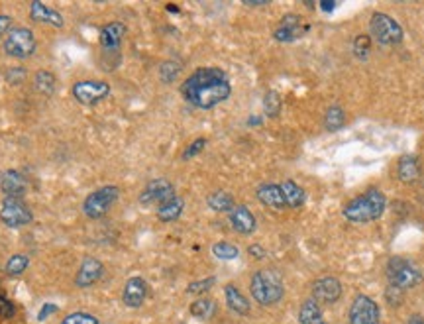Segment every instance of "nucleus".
Segmentation results:
<instances>
[{
    "mask_svg": "<svg viewBox=\"0 0 424 324\" xmlns=\"http://www.w3.org/2000/svg\"><path fill=\"white\" fill-rule=\"evenodd\" d=\"M179 93L198 110H212L214 106L228 101L232 83L228 75L218 67H198L181 83Z\"/></svg>",
    "mask_w": 424,
    "mask_h": 324,
    "instance_id": "obj_1",
    "label": "nucleus"
},
{
    "mask_svg": "<svg viewBox=\"0 0 424 324\" xmlns=\"http://www.w3.org/2000/svg\"><path fill=\"white\" fill-rule=\"evenodd\" d=\"M387 209V197L379 187H369L362 195L348 201L342 209V216L352 224H369L383 216Z\"/></svg>",
    "mask_w": 424,
    "mask_h": 324,
    "instance_id": "obj_2",
    "label": "nucleus"
},
{
    "mask_svg": "<svg viewBox=\"0 0 424 324\" xmlns=\"http://www.w3.org/2000/svg\"><path fill=\"white\" fill-rule=\"evenodd\" d=\"M250 295L262 307H273L283 299L285 285L275 269H260L250 279Z\"/></svg>",
    "mask_w": 424,
    "mask_h": 324,
    "instance_id": "obj_3",
    "label": "nucleus"
},
{
    "mask_svg": "<svg viewBox=\"0 0 424 324\" xmlns=\"http://www.w3.org/2000/svg\"><path fill=\"white\" fill-rule=\"evenodd\" d=\"M385 275L391 287L401 291L414 289L424 281L421 267L407 257H391L385 266Z\"/></svg>",
    "mask_w": 424,
    "mask_h": 324,
    "instance_id": "obj_4",
    "label": "nucleus"
},
{
    "mask_svg": "<svg viewBox=\"0 0 424 324\" xmlns=\"http://www.w3.org/2000/svg\"><path fill=\"white\" fill-rule=\"evenodd\" d=\"M120 198V189L116 185H103L89 193L83 201V214L89 220L104 219Z\"/></svg>",
    "mask_w": 424,
    "mask_h": 324,
    "instance_id": "obj_5",
    "label": "nucleus"
},
{
    "mask_svg": "<svg viewBox=\"0 0 424 324\" xmlns=\"http://www.w3.org/2000/svg\"><path fill=\"white\" fill-rule=\"evenodd\" d=\"M369 37H373L379 46H399L405 37L402 26L385 12H375L369 20Z\"/></svg>",
    "mask_w": 424,
    "mask_h": 324,
    "instance_id": "obj_6",
    "label": "nucleus"
},
{
    "mask_svg": "<svg viewBox=\"0 0 424 324\" xmlns=\"http://www.w3.org/2000/svg\"><path fill=\"white\" fill-rule=\"evenodd\" d=\"M37 49V40L34 32L26 26H16L4 37V53L14 59L32 58Z\"/></svg>",
    "mask_w": 424,
    "mask_h": 324,
    "instance_id": "obj_7",
    "label": "nucleus"
},
{
    "mask_svg": "<svg viewBox=\"0 0 424 324\" xmlns=\"http://www.w3.org/2000/svg\"><path fill=\"white\" fill-rule=\"evenodd\" d=\"M110 85L106 81H99V79H80V81L73 83L71 87V94L73 99L83 106H96L110 96Z\"/></svg>",
    "mask_w": 424,
    "mask_h": 324,
    "instance_id": "obj_8",
    "label": "nucleus"
},
{
    "mask_svg": "<svg viewBox=\"0 0 424 324\" xmlns=\"http://www.w3.org/2000/svg\"><path fill=\"white\" fill-rule=\"evenodd\" d=\"M0 222L8 228H24L34 222V212L24 198L4 197L0 205Z\"/></svg>",
    "mask_w": 424,
    "mask_h": 324,
    "instance_id": "obj_9",
    "label": "nucleus"
},
{
    "mask_svg": "<svg viewBox=\"0 0 424 324\" xmlns=\"http://www.w3.org/2000/svg\"><path fill=\"white\" fill-rule=\"evenodd\" d=\"M350 324H379L381 323V309L375 299L369 295H355L348 311Z\"/></svg>",
    "mask_w": 424,
    "mask_h": 324,
    "instance_id": "obj_10",
    "label": "nucleus"
},
{
    "mask_svg": "<svg viewBox=\"0 0 424 324\" xmlns=\"http://www.w3.org/2000/svg\"><path fill=\"white\" fill-rule=\"evenodd\" d=\"M175 195H177V193H175V187H173L171 181L160 177V179L149 181L148 185L142 189L138 203L142 207H151V205H158V207H160L161 203L169 201V198H173Z\"/></svg>",
    "mask_w": 424,
    "mask_h": 324,
    "instance_id": "obj_11",
    "label": "nucleus"
},
{
    "mask_svg": "<svg viewBox=\"0 0 424 324\" xmlns=\"http://www.w3.org/2000/svg\"><path fill=\"white\" fill-rule=\"evenodd\" d=\"M312 299L321 305H336L342 299V283L334 275H324L312 283Z\"/></svg>",
    "mask_w": 424,
    "mask_h": 324,
    "instance_id": "obj_12",
    "label": "nucleus"
},
{
    "mask_svg": "<svg viewBox=\"0 0 424 324\" xmlns=\"http://www.w3.org/2000/svg\"><path fill=\"white\" fill-rule=\"evenodd\" d=\"M104 275V264L99 259V257H92V255H87L83 257V262L79 264V269L75 273V287L79 289H87V287H92L94 283H99Z\"/></svg>",
    "mask_w": 424,
    "mask_h": 324,
    "instance_id": "obj_13",
    "label": "nucleus"
},
{
    "mask_svg": "<svg viewBox=\"0 0 424 324\" xmlns=\"http://www.w3.org/2000/svg\"><path fill=\"white\" fill-rule=\"evenodd\" d=\"M126 24L116 22V20L104 24L101 28V34H99V42H101V47L106 53H118L120 51L122 42L126 37Z\"/></svg>",
    "mask_w": 424,
    "mask_h": 324,
    "instance_id": "obj_14",
    "label": "nucleus"
},
{
    "mask_svg": "<svg viewBox=\"0 0 424 324\" xmlns=\"http://www.w3.org/2000/svg\"><path fill=\"white\" fill-rule=\"evenodd\" d=\"M148 297V281L139 275L130 278L124 283V289H122V302L126 305L128 309H139Z\"/></svg>",
    "mask_w": 424,
    "mask_h": 324,
    "instance_id": "obj_15",
    "label": "nucleus"
},
{
    "mask_svg": "<svg viewBox=\"0 0 424 324\" xmlns=\"http://www.w3.org/2000/svg\"><path fill=\"white\" fill-rule=\"evenodd\" d=\"M28 179L22 171L18 169H6L0 175V191L4 193V197L22 198L28 193Z\"/></svg>",
    "mask_w": 424,
    "mask_h": 324,
    "instance_id": "obj_16",
    "label": "nucleus"
},
{
    "mask_svg": "<svg viewBox=\"0 0 424 324\" xmlns=\"http://www.w3.org/2000/svg\"><path fill=\"white\" fill-rule=\"evenodd\" d=\"M228 220L230 226L238 232V234H241V236H252L255 228H257L255 214H253L252 210L248 209L246 205H236L228 214Z\"/></svg>",
    "mask_w": 424,
    "mask_h": 324,
    "instance_id": "obj_17",
    "label": "nucleus"
},
{
    "mask_svg": "<svg viewBox=\"0 0 424 324\" xmlns=\"http://www.w3.org/2000/svg\"><path fill=\"white\" fill-rule=\"evenodd\" d=\"M303 35V18L298 14H285L273 32V37L281 44L295 42Z\"/></svg>",
    "mask_w": 424,
    "mask_h": 324,
    "instance_id": "obj_18",
    "label": "nucleus"
},
{
    "mask_svg": "<svg viewBox=\"0 0 424 324\" xmlns=\"http://www.w3.org/2000/svg\"><path fill=\"white\" fill-rule=\"evenodd\" d=\"M30 18H32L34 22L46 24V26H51V28H59V30L65 26L63 14L56 10V8L44 4V2H40V0L30 2Z\"/></svg>",
    "mask_w": 424,
    "mask_h": 324,
    "instance_id": "obj_19",
    "label": "nucleus"
},
{
    "mask_svg": "<svg viewBox=\"0 0 424 324\" xmlns=\"http://www.w3.org/2000/svg\"><path fill=\"white\" fill-rule=\"evenodd\" d=\"M255 198L267 207V209L273 210H285V198H283V193H281V185L277 183H264L255 189Z\"/></svg>",
    "mask_w": 424,
    "mask_h": 324,
    "instance_id": "obj_20",
    "label": "nucleus"
},
{
    "mask_svg": "<svg viewBox=\"0 0 424 324\" xmlns=\"http://www.w3.org/2000/svg\"><path fill=\"white\" fill-rule=\"evenodd\" d=\"M421 173H423V167H421V160L416 155H401L399 162H397V179L405 183V185H411L414 181L421 179Z\"/></svg>",
    "mask_w": 424,
    "mask_h": 324,
    "instance_id": "obj_21",
    "label": "nucleus"
},
{
    "mask_svg": "<svg viewBox=\"0 0 424 324\" xmlns=\"http://www.w3.org/2000/svg\"><path fill=\"white\" fill-rule=\"evenodd\" d=\"M224 299H226V307L234 314H238V316H248L250 311H252L250 299H246V295L234 283H228L224 287Z\"/></svg>",
    "mask_w": 424,
    "mask_h": 324,
    "instance_id": "obj_22",
    "label": "nucleus"
},
{
    "mask_svg": "<svg viewBox=\"0 0 424 324\" xmlns=\"http://www.w3.org/2000/svg\"><path fill=\"white\" fill-rule=\"evenodd\" d=\"M183 210H185V198L179 197V195H175V197L169 198V201L161 203L160 207H158V210H155V216H158L160 222L169 224V222H177V220L181 219Z\"/></svg>",
    "mask_w": 424,
    "mask_h": 324,
    "instance_id": "obj_23",
    "label": "nucleus"
},
{
    "mask_svg": "<svg viewBox=\"0 0 424 324\" xmlns=\"http://www.w3.org/2000/svg\"><path fill=\"white\" fill-rule=\"evenodd\" d=\"M281 185V193H283V198H285L287 209H300L305 203H307V193L305 189L298 185L297 181L293 179H287Z\"/></svg>",
    "mask_w": 424,
    "mask_h": 324,
    "instance_id": "obj_24",
    "label": "nucleus"
},
{
    "mask_svg": "<svg viewBox=\"0 0 424 324\" xmlns=\"http://www.w3.org/2000/svg\"><path fill=\"white\" fill-rule=\"evenodd\" d=\"M298 323L300 324H326L324 321V313H322V305L316 302L312 297L300 305L298 309Z\"/></svg>",
    "mask_w": 424,
    "mask_h": 324,
    "instance_id": "obj_25",
    "label": "nucleus"
},
{
    "mask_svg": "<svg viewBox=\"0 0 424 324\" xmlns=\"http://www.w3.org/2000/svg\"><path fill=\"white\" fill-rule=\"evenodd\" d=\"M207 205L208 209L214 210V212H232V209L236 207V201H234V197L230 195V193H226V191H222V189H218V191H214V193H210L207 197Z\"/></svg>",
    "mask_w": 424,
    "mask_h": 324,
    "instance_id": "obj_26",
    "label": "nucleus"
},
{
    "mask_svg": "<svg viewBox=\"0 0 424 324\" xmlns=\"http://www.w3.org/2000/svg\"><path fill=\"white\" fill-rule=\"evenodd\" d=\"M217 309L218 305L214 299H210V297H198V299H195V301L191 302L189 313L193 314L195 318L208 321V318H212V316L217 314Z\"/></svg>",
    "mask_w": 424,
    "mask_h": 324,
    "instance_id": "obj_27",
    "label": "nucleus"
},
{
    "mask_svg": "<svg viewBox=\"0 0 424 324\" xmlns=\"http://www.w3.org/2000/svg\"><path fill=\"white\" fill-rule=\"evenodd\" d=\"M34 89L35 93L44 94V96H51V94L56 93V75L47 69L35 71Z\"/></svg>",
    "mask_w": 424,
    "mask_h": 324,
    "instance_id": "obj_28",
    "label": "nucleus"
},
{
    "mask_svg": "<svg viewBox=\"0 0 424 324\" xmlns=\"http://www.w3.org/2000/svg\"><path fill=\"white\" fill-rule=\"evenodd\" d=\"M346 124V110L340 105H332L326 108V114H324V126L330 132L336 130H342Z\"/></svg>",
    "mask_w": 424,
    "mask_h": 324,
    "instance_id": "obj_29",
    "label": "nucleus"
},
{
    "mask_svg": "<svg viewBox=\"0 0 424 324\" xmlns=\"http://www.w3.org/2000/svg\"><path fill=\"white\" fill-rule=\"evenodd\" d=\"M30 267V257L26 254H14L8 257V262L4 264V271L8 275H22L24 271Z\"/></svg>",
    "mask_w": 424,
    "mask_h": 324,
    "instance_id": "obj_30",
    "label": "nucleus"
},
{
    "mask_svg": "<svg viewBox=\"0 0 424 324\" xmlns=\"http://www.w3.org/2000/svg\"><path fill=\"white\" fill-rule=\"evenodd\" d=\"M212 254L218 259H222V262H230V259H236L240 255V248L236 244L222 240V242H217L212 246Z\"/></svg>",
    "mask_w": 424,
    "mask_h": 324,
    "instance_id": "obj_31",
    "label": "nucleus"
},
{
    "mask_svg": "<svg viewBox=\"0 0 424 324\" xmlns=\"http://www.w3.org/2000/svg\"><path fill=\"white\" fill-rule=\"evenodd\" d=\"M281 108H283V101H281V94L275 91H267L264 96V112L269 118H277L281 114Z\"/></svg>",
    "mask_w": 424,
    "mask_h": 324,
    "instance_id": "obj_32",
    "label": "nucleus"
},
{
    "mask_svg": "<svg viewBox=\"0 0 424 324\" xmlns=\"http://www.w3.org/2000/svg\"><path fill=\"white\" fill-rule=\"evenodd\" d=\"M181 63L179 61H173V59H167V61H163L160 65V79L161 83H165V85H169V83H173L179 75H181Z\"/></svg>",
    "mask_w": 424,
    "mask_h": 324,
    "instance_id": "obj_33",
    "label": "nucleus"
},
{
    "mask_svg": "<svg viewBox=\"0 0 424 324\" xmlns=\"http://www.w3.org/2000/svg\"><path fill=\"white\" fill-rule=\"evenodd\" d=\"M214 283H217V278L196 279V281H193V283L187 287V293H189V295H195V297H205L208 291L214 287Z\"/></svg>",
    "mask_w": 424,
    "mask_h": 324,
    "instance_id": "obj_34",
    "label": "nucleus"
},
{
    "mask_svg": "<svg viewBox=\"0 0 424 324\" xmlns=\"http://www.w3.org/2000/svg\"><path fill=\"white\" fill-rule=\"evenodd\" d=\"M205 148H207V138L193 139V142L185 148L183 153H181V160H183V162L195 160L196 155H201V153L205 151Z\"/></svg>",
    "mask_w": 424,
    "mask_h": 324,
    "instance_id": "obj_35",
    "label": "nucleus"
},
{
    "mask_svg": "<svg viewBox=\"0 0 424 324\" xmlns=\"http://www.w3.org/2000/svg\"><path fill=\"white\" fill-rule=\"evenodd\" d=\"M61 324H101V323H99V318H96L94 314L85 313V311H77V313L67 314Z\"/></svg>",
    "mask_w": 424,
    "mask_h": 324,
    "instance_id": "obj_36",
    "label": "nucleus"
},
{
    "mask_svg": "<svg viewBox=\"0 0 424 324\" xmlns=\"http://www.w3.org/2000/svg\"><path fill=\"white\" fill-rule=\"evenodd\" d=\"M354 51L359 59L367 58V53L371 51V37L369 35H357L354 40Z\"/></svg>",
    "mask_w": 424,
    "mask_h": 324,
    "instance_id": "obj_37",
    "label": "nucleus"
},
{
    "mask_svg": "<svg viewBox=\"0 0 424 324\" xmlns=\"http://www.w3.org/2000/svg\"><path fill=\"white\" fill-rule=\"evenodd\" d=\"M16 314V307H14V302L4 295V291L0 289V316L2 318H12Z\"/></svg>",
    "mask_w": 424,
    "mask_h": 324,
    "instance_id": "obj_38",
    "label": "nucleus"
},
{
    "mask_svg": "<svg viewBox=\"0 0 424 324\" xmlns=\"http://www.w3.org/2000/svg\"><path fill=\"white\" fill-rule=\"evenodd\" d=\"M402 293L405 291L401 289H395V287H387V291H385V299H387V302H389L391 307H401L402 305Z\"/></svg>",
    "mask_w": 424,
    "mask_h": 324,
    "instance_id": "obj_39",
    "label": "nucleus"
},
{
    "mask_svg": "<svg viewBox=\"0 0 424 324\" xmlns=\"http://www.w3.org/2000/svg\"><path fill=\"white\" fill-rule=\"evenodd\" d=\"M26 77H28V73H26V69H22V67H14V69L6 73V79H8V83H12V85H20Z\"/></svg>",
    "mask_w": 424,
    "mask_h": 324,
    "instance_id": "obj_40",
    "label": "nucleus"
},
{
    "mask_svg": "<svg viewBox=\"0 0 424 324\" xmlns=\"http://www.w3.org/2000/svg\"><path fill=\"white\" fill-rule=\"evenodd\" d=\"M58 311H59L58 305H53V302H46V305L40 309V313H37V321H40V323H44V321H47L51 314H56Z\"/></svg>",
    "mask_w": 424,
    "mask_h": 324,
    "instance_id": "obj_41",
    "label": "nucleus"
},
{
    "mask_svg": "<svg viewBox=\"0 0 424 324\" xmlns=\"http://www.w3.org/2000/svg\"><path fill=\"white\" fill-rule=\"evenodd\" d=\"M12 28V16L10 14H4V12H0V40L2 37H6V34L10 32Z\"/></svg>",
    "mask_w": 424,
    "mask_h": 324,
    "instance_id": "obj_42",
    "label": "nucleus"
},
{
    "mask_svg": "<svg viewBox=\"0 0 424 324\" xmlns=\"http://www.w3.org/2000/svg\"><path fill=\"white\" fill-rule=\"evenodd\" d=\"M248 254L252 255L253 259H265L267 257V252H265V248L262 244H250L248 246Z\"/></svg>",
    "mask_w": 424,
    "mask_h": 324,
    "instance_id": "obj_43",
    "label": "nucleus"
},
{
    "mask_svg": "<svg viewBox=\"0 0 424 324\" xmlns=\"http://www.w3.org/2000/svg\"><path fill=\"white\" fill-rule=\"evenodd\" d=\"M407 324H424V316L421 313H414L409 316V321H407Z\"/></svg>",
    "mask_w": 424,
    "mask_h": 324,
    "instance_id": "obj_44",
    "label": "nucleus"
},
{
    "mask_svg": "<svg viewBox=\"0 0 424 324\" xmlns=\"http://www.w3.org/2000/svg\"><path fill=\"white\" fill-rule=\"evenodd\" d=\"M321 8L324 12H330V10H334V2H322L321 4Z\"/></svg>",
    "mask_w": 424,
    "mask_h": 324,
    "instance_id": "obj_45",
    "label": "nucleus"
},
{
    "mask_svg": "<svg viewBox=\"0 0 424 324\" xmlns=\"http://www.w3.org/2000/svg\"><path fill=\"white\" fill-rule=\"evenodd\" d=\"M167 10H169V12H179V6H173V4H167Z\"/></svg>",
    "mask_w": 424,
    "mask_h": 324,
    "instance_id": "obj_46",
    "label": "nucleus"
},
{
    "mask_svg": "<svg viewBox=\"0 0 424 324\" xmlns=\"http://www.w3.org/2000/svg\"><path fill=\"white\" fill-rule=\"evenodd\" d=\"M250 124H260V118H250Z\"/></svg>",
    "mask_w": 424,
    "mask_h": 324,
    "instance_id": "obj_47",
    "label": "nucleus"
}]
</instances>
